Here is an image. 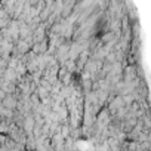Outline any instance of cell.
Instances as JSON below:
<instances>
[{
    "label": "cell",
    "instance_id": "1",
    "mask_svg": "<svg viewBox=\"0 0 151 151\" xmlns=\"http://www.w3.org/2000/svg\"><path fill=\"white\" fill-rule=\"evenodd\" d=\"M3 107L8 108V110L15 108V107H17V99H15L12 95H6V96L3 98Z\"/></svg>",
    "mask_w": 151,
    "mask_h": 151
}]
</instances>
